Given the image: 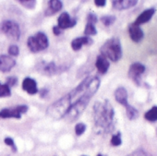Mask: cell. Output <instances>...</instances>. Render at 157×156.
Segmentation results:
<instances>
[{"label":"cell","instance_id":"obj_1","mask_svg":"<svg viewBox=\"0 0 157 156\" xmlns=\"http://www.w3.org/2000/svg\"><path fill=\"white\" fill-rule=\"evenodd\" d=\"M100 85L101 81L97 76H87L76 88L50 105L46 109L47 116L55 120L75 121L85 111Z\"/></svg>","mask_w":157,"mask_h":156},{"label":"cell","instance_id":"obj_2","mask_svg":"<svg viewBox=\"0 0 157 156\" xmlns=\"http://www.w3.org/2000/svg\"><path fill=\"white\" fill-rule=\"evenodd\" d=\"M94 129L97 134H107L115 128V110L111 103L105 99L96 101L93 108Z\"/></svg>","mask_w":157,"mask_h":156},{"label":"cell","instance_id":"obj_3","mask_svg":"<svg viewBox=\"0 0 157 156\" xmlns=\"http://www.w3.org/2000/svg\"><path fill=\"white\" fill-rule=\"evenodd\" d=\"M101 55L112 62H117L122 57V46L118 38L108 39L100 48Z\"/></svg>","mask_w":157,"mask_h":156},{"label":"cell","instance_id":"obj_4","mask_svg":"<svg viewBox=\"0 0 157 156\" xmlns=\"http://www.w3.org/2000/svg\"><path fill=\"white\" fill-rule=\"evenodd\" d=\"M27 45L32 53H39L45 50L49 46V40L45 33L38 32L27 40Z\"/></svg>","mask_w":157,"mask_h":156},{"label":"cell","instance_id":"obj_5","mask_svg":"<svg viewBox=\"0 0 157 156\" xmlns=\"http://www.w3.org/2000/svg\"><path fill=\"white\" fill-rule=\"evenodd\" d=\"M0 32H3L8 38L19 41L21 37V28L16 21H4L0 23Z\"/></svg>","mask_w":157,"mask_h":156},{"label":"cell","instance_id":"obj_6","mask_svg":"<svg viewBox=\"0 0 157 156\" xmlns=\"http://www.w3.org/2000/svg\"><path fill=\"white\" fill-rule=\"evenodd\" d=\"M29 110L28 105H16L12 108H4L0 111V117L1 118H16L21 119L23 114H26Z\"/></svg>","mask_w":157,"mask_h":156},{"label":"cell","instance_id":"obj_7","mask_svg":"<svg viewBox=\"0 0 157 156\" xmlns=\"http://www.w3.org/2000/svg\"><path fill=\"white\" fill-rule=\"evenodd\" d=\"M145 66L142 65L140 62H135L130 65L128 68V78L132 80L133 82H135L136 85L140 86L141 83V75L145 72Z\"/></svg>","mask_w":157,"mask_h":156},{"label":"cell","instance_id":"obj_8","mask_svg":"<svg viewBox=\"0 0 157 156\" xmlns=\"http://www.w3.org/2000/svg\"><path fill=\"white\" fill-rule=\"evenodd\" d=\"M61 68L62 67H57L55 62H49V63L41 62L37 66V70L41 74L46 75V76H53V75L58 74L61 72Z\"/></svg>","mask_w":157,"mask_h":156},{"label":"cell","instance_id":"obj_9","mask_svg":"<svg viewBox=\"0 0 157 156\" xmlns=\"http://www.w3.org/2000/svg\"><path fill=\"white\" fill-rule=\"evenodd\" d=\"M77 24V20L71 18L67 12H63L57 19V27L61 30L72 28Z\"/></svg>","mask_w":157,"mask_h":156},{"label":"cell","instance_id":"obj_10","mask_svg":"<svg viewBox=\"0 0 157 156\" xmlns=\"http://www.w3.org/2000/svg\"><path fill=\"white\" fill-rule=\"evenodd\" d=\"M16 66V60L8 55H0V71L10 72Z\"/></svg>","mask_w":157,"mask_h":156},{"label":"cell","instance_id":"obj_11","mask_svg":"<svg viewBox=\"0 0 157 156\" xmlns=\"http://www.w3.org/2000/svg\"><path fill=\"white\" fill-rule=\"evenodd\" d=\"M63 8V2L59 0H50L47 2V8L44 11L46 17H51L59 12Z\"/></svg>","mask_w":157,"mask_h":156},{"label":"cell","instance_id":"obj_12","mask_svg":"<svg viewBox=\"0 0 157 156\" xmlns=\"http://www.w3.org/2000/svg\"><path fill=\"white\" fill-rule=\"evenodd\" d=\"M22 89L29 94L34 95L38 93V88H37V82L35 80L32 79L30 77H27L22 82Z\"/></svg>","mask_w":157,"mask_h":156},{"label":"cell","instance_id":"obj_13","mask_svg":"<svg viewBox=\"0 0 157 156\" xmlns=\"http://www.w3.org/2000/svg\"><path fill=\"white\" fill-rule=\"evenodd\" d=\"M137 3V0H114L112 1V7L117 10H124L136 6Z\"/></svg>","mask_w":157,"mask_h":156},{"label":"cell","instance_id":"obj_14","mask_svg":"<svg viewBox=\"0 0 157 156\" xmlns=\"http://www.w3.org/2000/svg\"><path fill=\"white\" fill-rule=\"evenodd\" d=\"M128 33H129V36H130L131 40L133 42H135V43L140 42L144 37L143 31L140 29V26H137L134 23L129 24V26H128Z\"/></svg>","mask_w":157,"mask_h":156},{"label":"cell","instance_id":"obj_15","mask_svg":"<svg viewBox=\"0 0 157 156\" xmlns=\"http://www.w3.org/2000/svg\"><path fill=\"white\" fill-rule=\"evenodd\" d=\"M94 43L93 39L88 36H83V37H78L75 38L71 42V48L73 51H78L81 50L83 45H90Z\"/></svg>","mask_w":157,"mask_h":156},{"label":"cell","instance_id":"obj_16","mask_svg":"<svg viewBox=\"0 0 157 156\" xmlns=\"http://www.w3.org/2000/svg\"><path fill=\"white\" fill-rule=\"evenodd\" d=\"M154 13H155V9H148V10H145L144 11H142L138 16V18L136 19V21L133 23L135 25H137V26H140L141 24H144V23L148 22L152 18V16L154 15Z\"/></svg>","mask_w":157,"mask_h":156},{"label":"cell","instance_id":"obj_17","mask_svg":"<svg viewBox=\"0 0 157 156\" xmlns=\"http://www.w3.org/2000/svg\"><path fill=\"white\" fill-rule=\"evenodd\" d=\"M114 95L116 101L120 105H122L123 106H125V108L129 105V104L128 103V92L124 87H118L115 91Z\"/></svg>","mask_w":157,"mask_h":156},{"label":"cell","instance_id":"obj_18","mask_svg":"<svg viewBox=\"0 0 157 156\" xmlns=\"http://www.w3.org/2000/svg\"><path fill=\"white\" fill-rule=\"evenodd\" d=\"M95 67L98 70V72L100 74H105L110 67V63L108 61V59H106L105 56H103L102 55H99L96 58L95 61Z\"/></svg>","mask_w":157,"mask_h":156},{"label":"cell","instance_id":"obj_19","mask_svg":"<svg viewBox=\"0 0 157 156\" xmlns=\"http://www.w3.org/2000/svg\"><path fill=\"white\" fill-rule=\"evenodd\" d=\"M144 118L149 122H156L157 121V105L151 107L149 111L144 114Z\"/></svg>","mask_w":157,"mask_h":156},{"label":"cell","instance_id":"obj_20","mask_svg":"<svg viewBox=\"0 0 157 156\" xmlns=\"http://www.w3.org/2000/svg\"><path fill=\"white\" fill-rule=\"evenodd\" d=\"M126 113L129 120H135L139 117V111L130 105L126 107Z\"/></svg>","mask_w":157,"mask_h":156},{"label":"cell","instance_id":"obj_21","mask_svg":"<svg viewBox=\"0 0 157 156\" xmlns=\"http://www.w3.org/2000/svg\"><path fill=\"white\" fill-rule=\"evenodd\" d=\"M11 96V90L10 88L6 84H2L0 82V98H5Z\"/></svg>","mask_w":157,"mask_h":156},{"label":"cell","instance_id":"obj_22","mask_svg":"<svg viewBox=\"0 0 157 156\" xmlns=\"http://www.w3.org/2000/svg\"><path fill=\"white\" fill-rule=\"evenodd\" d=\"M84 34H85L86 36H88V37L96 35V34H97V30H96V28H95V25L87 22V24H86V26H85V29H84Z\"/></svg>","mask_w":157,"mask_h":156},{"label":"cell","instance_id":"obj_23","mask_svg":"<svg viewBox=\"0 0 157 156\" xmlns=\"http://www.w3.org/2000/svg\"><path fill=\"white\" fill-rule=\"evenodd\" d=\"M19 3L27 10H34L37 1H35V0H19Z\"/></svg>","mask_w":157,"mask_h":156},{"label":"cell","instance_id":"obj_24","mask_svg":"<svg viewBox=\"0 0 157 156\" xmlns=\"http://www.w3.org/2000/svg\"><path fill=\"white\" fill-rule=\"evenodd\" d=\"M117 18L115 16H112V15H106V16H103L101 17V21L102 23L106 26V27H109L111 26L112 24H114V22L116 21Z\"/></svg>","mask_w":157,"mask_h":156},{"label":"cell","instance_id":"obj_25","mask_svg":"<svg viewBox=\"0 0 157 156\" xmlns=\"http://www.w3.org/2000/svg\"><path fill=\"white\" fill-rule=\"evenodd\" d=\"M87 126L84 123H78L75 126V133L77 136H81L82 135L85 131H86Z\"/></svg>","mask_w":157,"mask_h":156},{"label":"cell","instance_id":"obj_26","mask_svg":"<svg viewBox=\"0 0 157 156\" xmlns=\"http://www.w3.org/2000/svg\"><path fill=\"white\" fill-rule=\"evenodd\" d=\"M122 143V139H121V133L120 132H117V134L113 135L112 136V139H111V145L113 146H120Z\"/></svg>","mask_w":157,"mask_h":156},{"label":"cell","instance_id":"obj_27","mask_svg":"<svg viewBox=\"0 0 157 156\" xmlns=\"http://www.w3.org/2000/svg\"><path fill=\"white\" fill-rule=\"evenodd\" d=\"M8 52H9V55L12 57V56H18L20 55V48L15 45V44H11L9 49H8Z\"/></svg>","mask_w":157,"mask_h":156},{"label":"cell","instance_id":"obj_28","mask_svg":"<svg viewBox=\"0 0 157 156\" xmlns=\"http://www.w3.org/2000/svg\"><path fill=\"white\" fill-rule=\"evenodd\" d=\"M18 83V78L17 77H14V76H11V77H9L7 81H6V84L11 88V87H14L15 85H17Z\"/></svg>","mask_w":157,"mask_h":156},{"label":"cell","instance_id":"obj_29","mask_svg":"<svg viewBox=\"0 0 157 156\" xmlns=\"http://www.w3.org/2000/svg\"><path fill=\"white\" fill-rule=\"evenodd\" d=\"M98 21V18L97 15L94 12H90L87 14V22L88 23H92V24H95Z\"/></svg>","mask_w":157,"mask_h":156},{"label":"cell","instance_id":"obj_30","mask_svg":"<svg viewBox=\"0 0 157 156\" xmlns=\"http://www.w3.org/2000/svg\"><path fill=\"white\" fill-rule=\"evenodd\" d=\"M4 141H5V143H6L8 146H10V147L12 148L13 151H17V147H16V145H15V142H14L13 139H11V138H10V137H7V138L5 139Z\"/></svg>","mask_w":157,"mask_h":156},{"label":"cell","instance_id":"obj_31","mask_svg":"<svg viewBox=\"0 0 157 156\" xmlns=\"http://www.w3.org/2000/svg\"><path fill=\"white\" fill-rule=\"evenodd\" d=\"M128 156H150L146 151H144L143 150H136L135 151H133L132 153L128 154Z\"/></svg>","mask_w":157,"mask_h":156},{"label":"cell","instance_id":"obj_32","mask_svg":"<svg viewBox=\"0 0 157 156\" xmlns=\"http://www.w3.org/2000/svg\"><path fill=\"white\" fill-rule=\"evenodd\" d=\"M94 4L97 7H105L106 5V1L105 0H95Z\"/></svg>","mask_w":157,"mask_h":156},{"label":"cell","instance_id":"obj_33","mask_svg":"<svg viewBox=\"0 0 157 156\" xmlns=\"http://www.w3.org/2000/svg\"><path fill=\"white\" fill-rule=\"evenodd\" d=\"M53 32H54V34L56 35V36H58V35H60V34L62 33L61 29H59L57 26H54V27H53Z\"/></svg>","mask_w":157,"mask_h":156},{"label":"cell","instance_id":"obj_34","mask_svg":"<svg viewBox=\"0 0 157 156\" xmlns=\"http://www.w3.org/2000/svg\"><path fill=\"white\" fill-rule=\"evenodd\" d=\"M38 93H39V94H40V97H41V98H44V97H45V96L48 94V90L44 88V89H42V90H41L40 92H38Z\"/></svg>","mask_w":157,"mask_h":156},{"label":"cell","instance_id":"obj_35","mask_svg":"<svg viewBox=\"0 0 157 156\" xmlns=\"http://www.w3.org/2000/svg\"><path fill=\"white\" fill-rule=\"evenodd\" d=\"M97 156H104V155H102V154H98Z\"/></svg>","mask_w":157,"mask_h":156},{"label":"cell","instance_id":"obj_36","mask_svg":"<svg viewBox=\"0 0 157 156\" xmlns=\"http://www.w3.org/2000/svg\"><path fill=\"white\" fill-rule=\"evenodd\" d=\"M82 156H85V155H82Z\"/></svg>","mask_w":157,"mask_h":156}]
</instances>
